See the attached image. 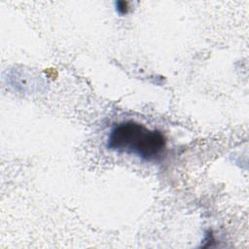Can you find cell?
Here are the masks:
<instances>
[{
    "label": "cell",
    "instance_id": "obj_2",
    "mask_svg": "<svg viewBox=\"0 0 249 249\" xmlns=\"http://www.w3.org/2000/svg\"><path fill=\"white\" fill-rule=\"evenodd\" d=\"M128 3L126 1H117L116 2V10L120 15H125L128 12Z\"/></svg>",
    "mask_w": 249,
    "mask_h": 249
},
{
    "label": "cell",
    "instance_id": "obj_1",
    "mask_svg": "<svg viewBox=\"0 0 249 249\" xmlns=\"http://www.w3.org/2000/svg\"><path fill=\"white\" fill-rule=\"evenodd\" d=\"M107 148L119 153L135 155L146 161L160 160L166 148V139L157 129H149L142 124L126 121L110 132Z\"/></svg>",
    "mask_w": 249,
    "mask_h": 249
}]
</instances>
